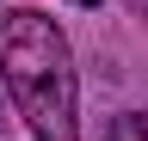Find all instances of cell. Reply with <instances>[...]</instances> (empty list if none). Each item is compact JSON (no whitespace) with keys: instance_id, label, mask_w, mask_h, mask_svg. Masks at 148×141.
<instances>
[{"instance_id":"3957f363","label":"cell","mask_w":148,"mask_h":141,"mask_svg":"<svg viewBox=\"0 0 148 141\" xmlns=\"http://www.w3.org/2000/svg\"><path fill=\"white\" fill-rule=\"evenodd\" d=\"M74 6H99V0H74Z\"/></svg>"},{"instance_id":"6da1fadb","label":"cell","mask_w":148,"mask_h":141,"mask_svg":"<svg viewBox=\"0 0 148 141\" xmlns=\"http://www.w3.org/2000/svg\"><path fill=\"white\" fill-rule=\"evenodd\" d=\"M0 80L18 104V117L31 123L37 141H80L74 129V67L68 43L43 12H6L0 25Z\"/></svg>"},{"instance_id":"7a4b0ae2","label":"cell","mask_w":148,"mask_h":141,"mask_svg":"<svg viewBox=\"0 0 148 141\" xmlns=\"http://www.w3.org/2000/svg\"><path fill=\"white\" fill-rule=\"evenodd\" d=\"M105 141H148V111H123V117L105 129Z\"/></svg>"}]
</instances>
